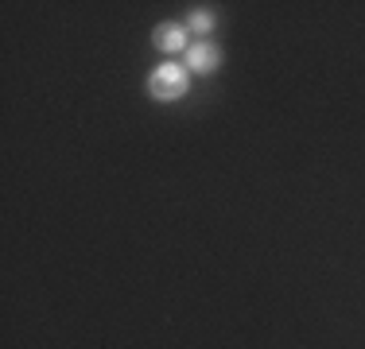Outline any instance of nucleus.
Segmentation results:
<instances>
[{
	"instance_id": "nucleus-3",
	"label": "nucleus",
	"mask_w": 365,
	"mask_h": 349,
	"mask_svg": "<svg viewBox=\"0 0 365 349\" xmlns=\"http://www.w3.org/2000/svg\"><path fill=\"white\" fill-rule=\"evenodd\" d=\"M155 47L175 55V51H187V28L182 24H160L155 28Z\"/></svg>"
},
{
	"instance_id": "nucleus-4",
	"label": "nucleus",
	"mask_w": 365,
	"mask_h": 349,
	"mask_svg": "<svg viewBox=\"0 0 365 349\" xmlns=\"http://www.w3.org/2000/svg\"><path fill=\"white\" fill-rule=\"evenodd\" d=\"M187 28H190V31H198V35H210V31H214V12H195Z\"/></svg>"
},
{
	"instance_id": "nucleus-2",
	"label": "nucleus",
	"mask_w": 365,
	"mask_h": 349,
	"mask_svg": "<svg viewBox=\"0 0 365 349\" xmlns=\"http://www.w3.org/2000/svg\"><path fill=\"white\" fill-rule=\"evenodd\" d=\"M222 66V51L214 47L210 39L202 43H190L187 47V70H195V74H210V70Z\"/></svg>"
},
{
	"instance_id": "nucleus-1",
	"label": "nucleus",
	"mask_w": 365,
	"mask_h": 349,
	"mask_svg": "<svg viewBox=\"0 0 365 349\" xmlns=\"http://www.w3.org/2000/svg\"><path fill=\"white\" fill-rule=\"evenodd\" d=\"M187 74H190L187 66H160L152 74V82H148V90H152L155 101H179L182 93H187V85H190Z\"/></svg>"
}]
</instances>
